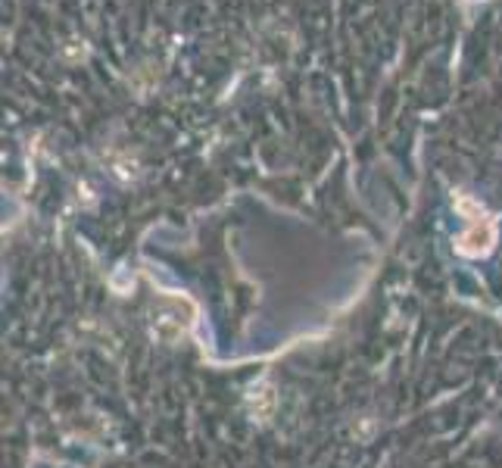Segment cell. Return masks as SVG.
<instances>
[]
</instances>
